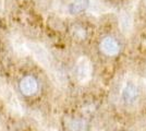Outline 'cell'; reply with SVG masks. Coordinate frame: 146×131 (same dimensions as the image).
<instances>
[{
	"label": "cell",
	"instance_id": "6da1fadb",
	"mask_svg": "<svg viewBox=\"0 0 146 131\" xmlns=\"http://www.w3.org/2000/svg\"><path fill=\"white\" fill-rule=\"evenodd\" d=\"M11 44L13 50L19 56L25 57L31 55L37 63H39L46 71H48L49 75L54 78L55 81L62 83V73L60 69L56 66L54 58L45 46L39 43L27 41L20 35H13L11 37Z\"/></svg>",
	"mask_w": 146,
	"mask_h": 131
},
{
	"label": "cell",
	"instance_id": "7a4b0ae2",
	"mask_svg": "<svg viewBox=\"0 0 146 131\" xmlns=\"http://www.w3.org/2000/svg\"><path fill=\"white\" fill-rule=\"evenodd\" d=\"M140 100V88L135 76L129 74L120 90V102L127 109H131L137 105Z\"/></svg>",
	"mask_w": 146,
	"mask_h": 131
},
{
	"label": "cell",
	"instance_id": "3957f363",
	"mask_svg": "<svg viewBox=\"0 0 146 131\" xmlns=\"http://www.w3.org/2000/svg\"><path fill=\"white\" fill-rule=\"evenodd\" d=\"M75 73H76V79L81 84H86L92 79L93 66L91 60L86 56H81L78 59Z\"/></svg>",
	"mask_w": 146,
	"mask_h": 131
},
{
	"label": "cell",
	"instance_id": "277c9868",
	"mask_svg": "<svg viewBox=\"0 0 146 131\" xmlns=\"http://www.w3.org/2000/svg\"><path fill=\"white\" fill-rule=\"evenodd\" d=\"M119 27L125 36H130L133 32L134 27V15L133 10L130 8H125L121 10L119 14Z\"/></svg>",
	"mask_w": 146,
	"mask_h": 131
},
{
	"label": "cell",
	"instance_id": "5b68a950",
	"mask_svg": "<svg viewBox=\"0 0 146 131\" xmlns=\"http://www.w3.org/2000/svg\"><path fill=\"white\" fill-rule=\"evenodd\" d=\"M38 83L37 80L32 75H26L20 81V90L25 96H32L37 92Z\"/></svg>",
	"mask_w": 146,
	"mask_h": 131
},
{
	"label": "cell",
	"instance_id": "8992f818",
	"mask_svg": "<svg viewBox=\"0 0 146 131\" xmlns=\"http://www.w3.org/2000/svg\"><path fill=\"white\" fill-rule=\"evenodd\" d=\"M100 49L107 56H116L120 50V46L115 38L105 37L100 43Z\"/></svg>",
	"mask_w": 146,
	"mask_h": 131
},
{
	"label": "cell",
	"instance_id": "52a82bcc",
	"mask_svg": "<svg viewBox=\"0 0 146 131\" xmlns=\"http://www.w3.org/2000/svg\"><path fill=\"white\" fill-rule=\"evenodd\" d=\"M91 1L92 0H72L68 6V11L70 14H79L88 11Z\"/></svg>",
	"mask_w": 146,
	"mask_h": 131
},
{
	"label": "cell",
	"instance_id": "ba28073f",
	"mask_svg": "<svg viewBox=\"0 0 146 131\" xmlns=\"http://www.w3.org/2000/svg\"><path fill=\"white\" fill-rule=\"evenodd\" d=\"M68 128L70 129V131H86L87 130V122L84 119H70V120H68Z\"/></svg>",
	"mask_w": 146,
	"mask_h": 131
},
{
	"label": "cell",
	"instance_id": "9c48e42d",
	"mask_svg": "<svg viewBox=\"0 0 146 131\" xmlns=\"http://www.w3.org/2000/svg\"><path fill=\"white\" fill-rule=\"evenodd\" d=\"M88 11H90L92 14L98 15V14H104V13L108 12L109 9L105 6L103 2H100L99 0H92Z\"/></svg>",
	"mask_w": 146,
	"mask_h": 131
},
{
	"label": "cell",
	"instance_id": "30bf717a",
	"mask_svg": "<svg viewBox=\"0 0 146 131\" xmlns=\"http://www.w3.org/2000/svg\"><path fill=\"white\" fill-rule=\"evenodd\" d=\"M0 131H1V125H0Z\"/></svg>",
	"mask_w": 146,
	"mask_h": 131
},
{
	"label": "cell",
	"instance_id": "8fae6325",
	"mask_svg": "<svg viewBox=\"0 0 146 131\" xmlns=\"http://www.w3.org/2000/svg\"><path fill=\"white\" fill-rule=\"evenodd\" d=\"M145 2H146V0H145Z\"/></svg>",
	"mask_w": 146,
	"mask_h": 131
}]
</instances>
